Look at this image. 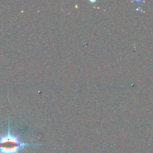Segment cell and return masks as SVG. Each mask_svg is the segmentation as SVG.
Returning a JSON list of instances; mask_svg holds the SVG:
<instances>
[{
  "mask_svg": "<svg viewBox=\"0 0 153 153\" xmlns=\"http://www.w3.org/2000/svg\"><path fill=\"white\" fill-rule=\"evenodd\" d=\"M31 146H36V144L21 142L19 136L10 132V127L7 134L0 135V153H19L22 147Z\"/></svg>",
  "mask_w": 153,
  "mask_h": 153,
  "instance_id": "6da1fadb",
  "label": "cell"
}]
</instances>
